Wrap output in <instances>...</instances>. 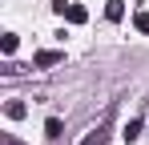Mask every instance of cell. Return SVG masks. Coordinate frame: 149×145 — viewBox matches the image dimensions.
<instances>
[{
    "mask_svg": "<svg viewBox=\"0 0 149 145\" xmlns=\"http://www.w3.org/2000/svg\"><path fill=\"white\" fill-rule=\"evenodd\" d=\"M81 145H109V121H101V125H97V129H93Z\"/></svg>",
    "mask_w": 149,
    "mask_h": 145,
    "instance_id": "obj_2",
    "label": "cell"
},
{
    "mask_svg": "<svg viewBox=\"0 0 149 145\" xmlns=\"http://www.w3.org/2000/svg\"><path fill=\"white\" fill-rule=\"evenodd\" d=\"M61 61H65V52H52V48H45V52H36V56H32V65H36V69H52V65H61Z\"/></svg>",
    "mask_w": 149,
    "mask_h": 145,
    "instance_id": "obj_1",
    "label": "cell"
},
{
    "mask_svg": "<svg viewBox=\"0 0 149 145\" xmlns=\"http://www.w3.org/2000/svg\"><path fill=\"white\" fill-rule=\"evenodd\" d=\"M133 28L137 32H149V12H133Z\"/></svg>",
    "mask_w": 149,
    "mask_h": 145,
    "instance_id": "obj_8",
    "label": "cell"
},
{
    "mask_svg": "<svg viewBox=\"0 0 149 145\" xmlns=\"http://www.w3.org/2000/svg\"><path fill=\"white\" fill-rule=\"evenodd\" d=\"M137 133H141V121L133 117L129 125H125V133H121V137H125V141H137Z\"/></svg>",
    "mask_w": 149,
    "mask_h": 145,
    "instance_id": "obj_7",
    "label": "cell"
},
{
    "mask_svg": "<svg viewBox=\"0 0 149 145\" xmlns=\"http://www.w3.org/2000/svg\"><path fill=\"white\" fill-rule=\"evenodd\" d=\"M0 141H4V145H20V141H16V137H12V133H4V137H0Z\"/></svg>",
    "mask_w": 149,
    "mask_h": 145,
    "instance_id": "obj_10",
    "label": "cell"
},
{
    "mask_svg": "<svg viewBox=\"0 0 149 145\" xmlns=\"http://www.w3.org/2000/svg\"><path fill=\"white\" fill-rule=\"evenodd\" d=\"M65 16H69L73 24H85V20H89V12H85L81 4H65Z\"/></svg>",
    "mask_w": 149,
    "mask_h": 145,
    "instance_id": "obj_5",
    "label": "cell"
},
{
    "mask_svg": "<svg viewBox=\"0 0 149 145\" xmlns=\"http://www.w3.org/2000/svg\"><path fill=\"white\" fill-rule=\"evenodd\" d=\"M4 52H16V32H4V40H0Z\"/></svg>",
    "mask_w": 149,
    "mask_h": 145,
    "instance_id": "obj_9",
    "label": "cell"
},
{
    "mask_svg": "<svg viewBox=\"0 0 149 145\" xmlns=\"http://www.w3.org/2000/svg\"><path fill=\"white\" fill-rule=\"evenodd\" d=\"M61 129H65V125H61V117H49V121H45V137H52V141L61 137Z\"/></svg>",
    "mask_w": 149,
    "mask_h": 145,
    "instance_id": "obj_6",
    "label": "cell"
},
{
    "mask_svg": "<svg viewBox=\"0 0 149 145\" xmlns=\"http://www.w3.org/2000/svg\"><path fill=\"white\" fill-rule=\"evenodd\" d=\"M105 16L109 20H121L125 16V0H105Z\"/></svg>",
    "mask_w": 149,
    "mask_h": 145,
    "instance_id": "obj_4",
    "label": "cell"
},
{
    "mask_svg": "<svg viewBox=\"0 0 149 145\" xmlns=\"http://www.w3.org/2000/svg\"><path fill=\"white\" fill-rule=\"evenodd\" d=\"M24 113H28V105H24V101H8V105H4V117H12V121H20Z\"/></svg>",
    "mask_w": 149,
    "mask_h": 145,
    "instance_id": "obj_3",
    "label": "cell"
}]
</instances>
